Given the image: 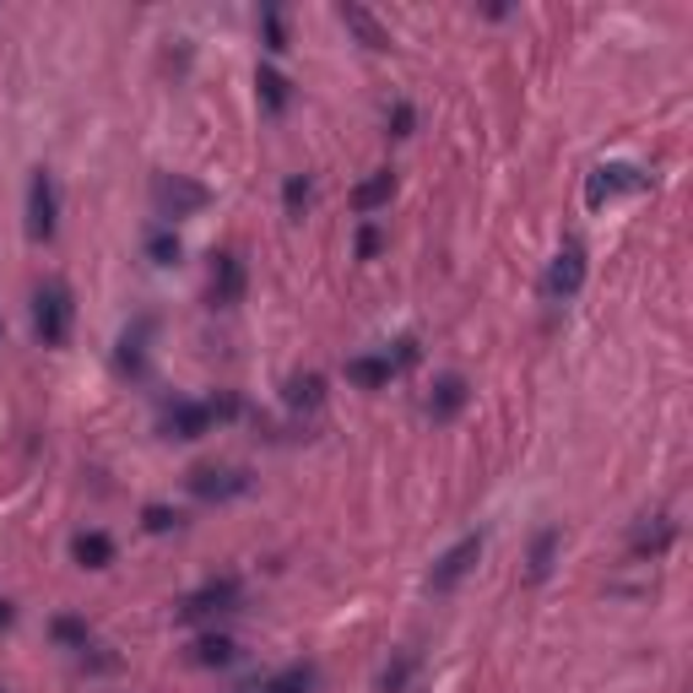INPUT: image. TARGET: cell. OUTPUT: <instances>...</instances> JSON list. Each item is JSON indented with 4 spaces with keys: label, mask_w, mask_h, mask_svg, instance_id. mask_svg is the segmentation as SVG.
<instances>
[{
    "label": "cell",
    "mask_w": 693,
    "mask_h": 693,
    "mask_svg": "<svg viewBox=\"0 0 693 693\" xmlns=\"http://www.w3.org/2000/svg\"><path fill=\"white\" fill-rule=\"evenodd\" d=\"M396 374H402V369L391 363V353H358V358H347V380H353L358 391H385Z\"/></svg>",
    "instance_id": "10"
},
{
    "label": "cell",
    "mask_w": 693,
    "mask_h": 693,
    "mask_svg": "<svg viewBox=\"0 0 693 693\" xmlns=\"http://www.w3.org/2000/svg\"><path fill=\"white\" fill-rule=\"evenodd\" d=\"M385 126H391V136H413V126H417L413 104H396V109H391V120H385Z\"/></svg>",
    "instance_id": "29"
},
{
    "label": "cell",
    "mask_w": 693,
    "mask_h": 693,
    "mask_svg": "<svg viewBox=\"0 0 693 693\" xmlns=\"http://www.w3.org/2000/svg\"><path fill=\"white\" fill-rule=\"evenodd\" d=\"M672 542H678V521H672V515H650V521L634 531L629 553H634V558H661Z\"/></svg>",
    "instance_id": "12"
},
{
    "label": "cell",
    "mask_w": 693,
    "mask_h": 693,
    "mask_svg": "<svg viewBox=\"0 0 693 693\" xmlns=\"http://www.w3.org/2000/svg\"><path fill=\"white\" fill-rule=\"evenodd\" d=\"M55 640L71 645V650H93V629L82 618H55Z\"/></svg>",
    "instance_id": "24"
},
{
    "label": "cell",
    "mask_w": 693,
    "mask_h": 693,
    "mask_svg": "<svg viewBox=\"0 0 693 693\" xmlns=\"http://www.w3.org/2000/svg\"><path fill=\"white\" fill-rule=\"evenodd\" d=\"M234 656H239V650H234L228 634H206V640L190 645V661H195V667H228Z\"/></svg>",
    "instance_id": "20"
},
{
    "label": "cell",
    "mask_w": 693,
    "mask_h": 693,
    "mask_svg": "<svg viewBox=\"0 0 693 693\" xmlns=\"http://www.w3.org/2000/svg\"><path fill=\"white\" fill-rule=\"evenodd\" d=\"M558 548H563V531H558V526L537 531V542H531V558H526V580H531V585H542V580L553 574Z\"/></svg>",
    "instance_id": "16"
},
{
    "label": "cell",
    "mask_w": 693,
    "mask_h": 693,
    "mask_svg": "<svg viewBox=\"0 0 693 693\" xmlns=\"http://www.w3.org/2000/svg\"><path fill=\"white\" fill-rule=\"evenodd\" d=\"M60 228V190H55V174L49 168H33L27 179V239L33 244H49Z\"/></svg>",
    "instance_id": "3"
},
{
    "label": "cell",
    "mask_w": 693,
    "mask_h": 693,
    "mask_svg": "<svg viewBox=\"0 0 693 693\" xmlns=\"http://www.w3.org/2000/svg\"><path fill=\"white\" fill-rule=\"evenodd\" d=\"M146 261L152 266H174L179 261V234L174 228H152L146 234Z\"/></svg>",
    "instance_id": "21"
},
{
    "label": "cell",
    "mask_w": 693,
    "mask_h": 693,
    "mask_svg": "<svg viewBox=\"0 0 693 693\" xmlns=\"http://www.w3.org/2000/svg\"><path fill=\"white\" fill-rule=\"evenodd\" d=\"M0 342H5V320H0Z\"/></svg>",
    "instance_id": "32"
},
{
    "label": "cell",
    "mask_w": 693,
    "mask_h": 693,
    "mask_svg": "<svg viewBox=\"0 0 693 693\" xmlns=\"http://www.w3.org/2000/svg\"><path fill=\"white\" fill-rule=\"evenodd\" d=\"M580 287H585V244L580 239H563V250L553 255V266L542 277V292H548V303H569Z\"/></svg>",
    "instance_id": "7"
},
{
    "label": "cell",
    "mask_w": 693,
    "mask_h": 693,
    "mask_svg": "<svg viewBox=\"0 0 693 693\" xmlns=\"http://www.w3.org/2000/svg\"><path fill=\"white\" fill-rule=\"evenodd\" d=\"M407 678H413V656H402L396 667H385V672H380V693H402V689H407Z\"/></svg>",
    "instance_id": "27"
},
{
    "label": "cell",
    "mask_w": 693,
    "mask_h": 693,
    "mask_svg": "<svg viewBox=\"0 0 693 693\" xmlns=\"http://www.w3.org/2000/svg\"><path fill=\"white\" fill-rule=\"evenodd\" d=\"M71 320H76V298L65 277H44L33 287V336L44 347H65L71 342Z\"/></svg>",
    "instance_id": "1"
},
{
    "label": "cell",
    "mask_w": 693,
    "mask_h": 693,
    "mask_svg": "<svg viewBox=\"0 0 693 693\" xmlns=\"http://www.w3.org/2000/svg\"><path fill=\"white\" fill-rule=\"evenodd\" d=\"M309 195H314V184H309V174H292V179L282 184V206H287V217H303V206H309Z\"/></svg>",
    "instance_id": "23"
},
{
    "label": "cell",
    "mask_w": 693,
    "mask_h": 693,
    "mask_svg": "<svg viewBox=\"0 0 693 693\" xmlns=\"http://www.w3.org/2000/svg\"><path fill=\"white\" fill-rule=\"evenodd\" d=\"M255 87H261V104H266L272 115H282V109H287V98H292V82L282 76L277 65H261V71H255Z\"/></svg>",
    "instance_id": "19"
},
{
    "label": "cell",
    "mask_w": 693,
    "mask_h": 693,
    "mask_svg": "<svg viewBox=\"0 0 693 693\" xmlns=\"http://www.w3.org/2000/svg\"><path fill=\"white\" fill-rule=\"evenodd\" d=\"M152 201H157V212H163L168 223H179V217L206 212V206H212V190L195 184V179H184V174H157V179H152Z\"/></svg>",
    "instance_id": "2"
},
{
    "label": "cell",
    "mask_w": 693,
    "mask_h": 693,
    "mask_svg": "<svg viewBox=\"0 0 693 693\" xmlns=\"http://www.w3.org/2000/svg\"><path fill=\"white\" fill-rule=\"evenodd\" d=\"M309 689H314V667H287L261 693H309Z\"/></svg>",
    "instance_id": "22"
},
{
    "label": "cell",
    "mask_w": 693,
    "mask_h": 693,
    "mask_svg": "<svg viewBox=\"0 0 693 693\" xmlns=\"http://www.w3.org/2000/svg\"><path fill=\"white\" fill-rule=\"evenodd\" d=\"M11 618H16V612H11V601H0V629H11Z\"/></svg>",
    "instance_id": "31"
},
{
    "label": "cell",
    "mask_w": 693,
    "mask_h": 693,
    "mask_svg": "<svg viewBox=\"0 0 693 693\" xmlns=\"http://www.w3.org/2000/svg\"><path fill=\"white\" fill-rule=\"evenodd\" d=\"M184 488H190L201 504H228V499L250 493V471H239V466H195V471L184 477Z\"/></svg>",
    "instance_id": "6"
},
{
    "label": "cell",
    "mask_w": 693,
    "mask_h": 693,
    "mask_svg": "<svg viewBox=\"0 0 693 693\" xmlns=\"http://www.w3.org/2000/svg\"><path fill=\"white\" fill-rule=\"evenodd\" d=\"M141 526H146L152 537H168V531H179V510H168V504H146V510H141Z\"/></svg>",
    "instance_id": "25"
},
{
    "label": "cell",
    "mask_w": 693,
    "mask_h": 693,
    "mask_svg": "<svg viewBox=\"0 0 693 693\" xmlns=\"http://www.w3.org/2000/svg\"><path fill=\"white\" fill-rule=\"evenodd\" d=\"M342 22H347V27L358 33V44H363V49H391V33H385V27L374 22V11H369V5L347 0V5H342Z\"/></svg>",
    "instance_id": "14"
},
{
    "label": "cell",
    "mask_w": 693,
    "mask_h": 693,
    "mask_svg": "<svg viewBox=\"0 0 693 693\" xmlns=\"http://www.w3.org/2000/svg\"><path fill=\"white\" fill-rule=\"evenodd\" d=\"M482 542H488L482 531L461 537V542H455L450 553H444L439 563H433V569H428V590H439V596H444V590H455V585H461V580H466V574L477 569V558H482Z\"/></svg>",
    "instance_id": "8"
},
{
    "label": "cell",
    "mask_w": 693,
    "mask_h": 693,
    "mask_svg": "<svg viewBox=\"0 0 693 693\" xmlns=\"http://www.w3.org/2000/svg\"><path fill=\"white\" fill-rule=\"evenodd\" d=\"M645 184H650L645 168H634V163H601V168L585 179V201H590V206H607V201H618V195H640Z\"/></svg>",
    "instance_id": "4"
},
{
    "label": "cell",
    "mask_w": 693,
    "mask_h": 693,
    "mask_svg": "<svg viewBox=\"0 0 693 693\" xmlns=\"http://www.w3.org/2000/svg\"><path fill=\"white\" fill-rule=\"evenodd\" d=\"M380 250H385V234H380L374 223H363V228H358V261H374Z\"/></svg>",
    "instance_id": "28"
},
{
    "label": "cell",
    "mask_w": 693,
    "mask_h": 693,
    "mask_svg": "<svg viewBox=\"0 0 693 693\" xmlns=\"http://www.w3.org/2000/svg\"><path fill=\"white\" fill-rule=\"evenodd\" d=\"M391 363H396V369H413V363H417V342H413V336H402V342H396Z\"/></svg>",
    "instance_id": "30"
},
{
    "label": "cell",
    "mask_w": 693,
    "mask_h": 693,
    "mask_svg": "<svg viewBox=\"0 0 693 693\" xmlns=\"http://www.w3.org/2000/svg\"><path fill=\"white\" fill-rule=\"evenodd\" d=\"M282 402H287L292 413H314V407L325 402V380H320V374H292V380L282 385Z\"/></svg>",
    "instance_id": "17"
},
{
    "label": "cell",
    "mask_w": 693,
    "mask_h": 693,
    "mask_svg": "<svg viewBox=\"0 0 693 693\" xmlns=\"http://www.w3.org/2000/svg\"><path fill=\"white\" fill-rule=\"evenodd\" d=\"M261 38H266V49H272V55H282V49H287V27H282L277 5H261Z\"/></svg>",
    "instance_id": "26"
},
{
    "label": "cell",
    "mask_w": 693,
    "mask_h": 693,
    "mask_svg": "<svg viewBox=\"0 0 693 693\" xmlns=\"http://www.w3.org/2000/svg\"><path fill=\"white\" fill-rule=\"evenodd\" d=\"M244 298V261L239 255H217L212 261V303L217 309H234Z\"/></svg>",
    "instance_id": "11"
},
{
    "label": "cell",
    "mask_w": 693,
    "mask_h": 693,
    "mask_svg": "<svg viewBox=\"0 0 693 693\" xmlns=\"http://www.w3.org/2000/svg\"><path fill=\"white\" fill-rule=\"evenodd\" d=\"M71 553H76L82 569H109V563H115V537H109V531H82V537L71 542Z\"/></svg>",
    "instance_id": "18"
},
{
    "label": "cell",
    "mask_w": 693,
    "mask_h": 693,
    "mask_svg": "<svg viewBox=\"0 0 693 693\" xmlns=\"http://www.w3.org/2000/svg\"><path fill=\"white\" fill-rule=\"evenodd\" d=\"M223 413H234V407H212V402H174L168 417H163V428L174 433V439H201V433H212V422Z\"/></svg>",
    "instance_id": "9"
},
{
    "label": "cell",
    "mask_w": 693,
    "mask_h": 693,
    "mask_svg": "<svg viewBox=\"0 0 693 693\" xmlns=\"http://www.w3.org/2000/svg\"><path fill=\"white\" fill-rule=\"evenodd\" d=\"M239 596H244V585H239L234 574H223V580H206L201 590H190V596L179 601V623H201V618L234 612V607H239Z\"/></svg>",
    "instance_id": "5"
},
{
    "label": "cell",
    "mask_w": 693,
    "mask_h": 693,
    "mask_svg": "<svg viewBox=\"0 0 693 693\" xmlns=\"http://www.w3.org/2000/svg\"><path fill=\"white\" fill-rule=\"evenodd\" d=\"M466 396H471V385H466L461 374H444V380H433V396H428V417H433V422H450V417H461Z\"/></svg>",
    "instance_id": "13"
},
{
    "label": "cell",
    "mask_w": 693,
    "mask_h": 693,
    "mask_svg": "<svg viewBox=\"0 0 693 693\" xmlns=\"http://www.w3.org/2000/svg\"><path fill=\"white\" fill-rule=\"evenodd\" d=\"M391 195H396V174L391 168H380V174H369L358 190H353V206L369 217V212H380V206H391Z\"/></svg>",
    "instance_id": "15"
}]
</instances>
